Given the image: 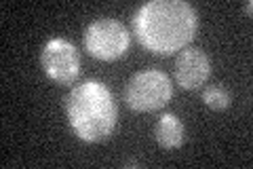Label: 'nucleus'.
I'll return each mask as SVG.
<instances>
[{"label":"nucleus","mask_w":253,"mask_h":169,"mask_svg":"<svg viewBox=\"0 0 253 169\" xmlns=\"http://www.w3.org/2000/svg\"><path fill=\"white\" fill-rule=\"evenodd\" d=\"M203 102L211 110H226L232 104V93L226 91L224 87H207L203 91Z\"/></svg>","instance_id":"8"},{"label":"nucleus","mask_w":253,"mask_h":169,"mask_svg":"<svg viewBox=\"0 0 253 169\" xmlns=\"http://www.w3.org/2000/svg\"><path fill=\"white\" fill-rule=\"evenodd\" d=\"M154 135H156V144L165 150H175L184 144V135H186V129H184V123L175 116L167 112L158 118V123L154 127Z\"/></svg>","instance_id":"7"},{"label":"nucleus","mask_w":253,"mask_h":169,"mask_svg":"<svg viewBox=\"0 0 253 169\" xmlns=\"http://www.w3.org/2000/svg\"><path fill=\"white\" fill-rule=\"evenodd\" d=\"M173 85L171 78L161 70L135 72L125 89L126 106L135 112H154L165 108L171 102Z\"/></svg>","instance_id":"3"},{"label":"nucleus","mask_w":253,"mask_h":169,"mask_svg":"<svg viewBox=\"0 0 253 169\" xmlns=\"http://www.w3.org/2000/svg\"><path fill=\"white\" fill-rule=\"evenodd\" d=\"M199 15L184 0H150L133 17V30L141 47L154 55H173L194 38Z\"/></svg>","instance_id":"1"},{"label":"nucleus","mask_w":253,"mask_h":169,"mask_svg":"<svg viewBox=\"0 0 253 169\" xmlns=\"http://www.w3.org/2000/svg\"><path fill=\"white\" fill-rule=\"evenodd\" d=\"M41 63L44 74L57 85H72L81 74V55L66 38H51L42 49Z\"/></svg>","instance_id":"5"},{"label":"nucleus","mask_w":253,"mask_h":169,"mask_svg":"<svg viewBox=\"0 0 253 169\" xmlns=\"http://www.w3.org/2000/svg\"><path fill=\"white\" fill-rule=\"evenodd\" d=\"M211 76V59L199 47L181 49L175 61V80L181 89H201Z\"/></svg>","instance_id":"6"},{"label":"nucleus","mask_w":253,"mask_h":169,"mask_svg":"<svg viewBox=\"0 0 253 169\" xmlns=\"http://www.w3.org/2000/svg\"><path fill=\"white\" fill-rule=\"evenodd\" d=\"M66 114L72 131L83 142L112 138L118 123V106L101 80H83L66 98Z\"/></svg>","instance_id":"2"},{"label":"nucleus","mask_w":253,"mask_h":169,"mask_svg":"<svg viewBox=\"0 0 253 169\" xmlns=\"http://www.w3.org/2000/svg\"><path fill=\"white\" fill-rule=\"evenodd\" d=\"M131 45V36L125 23L112 17H104L93 21L84 30V49L89 55L101 61H114L123 57Z\"/></svg>","instance_id":"4"},{"label":"nucleus","mask_w":253,"mask_h":169,"mask_svg":"<svg viewBox=\"0 0 253 169\" xmlns=\"http://www.w3.org/2000/svg\"><path fill=\"white\" fill-rule=\"evenodd\" d=\"M251 9H253V2L249 0V2L245 4V13H247V17H251Z\"/></svg>","instance_id":"9"}]
</instances>
